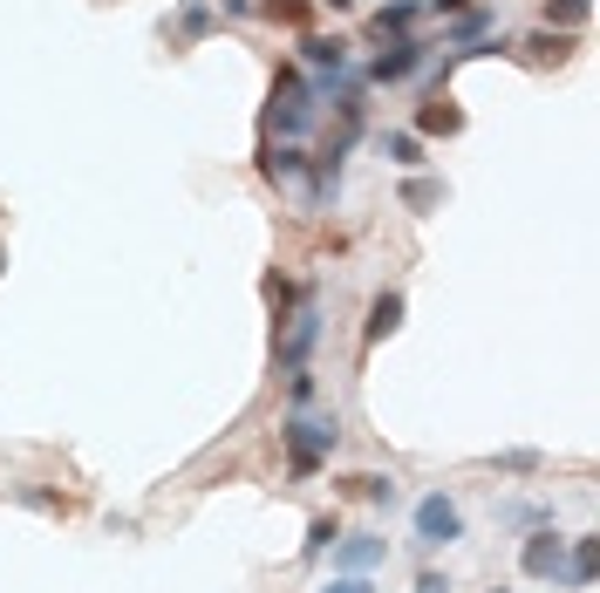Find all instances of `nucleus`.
Here are the masks:
<instances>
[{
	"label": "nucleus",
	"instance_id": "f257e3e1",
	"mask_svg": "<svg viewBox=\"0 0 600 593\" xmlns=\"http://www.w3.org/2000/svg\"><path fill=\"white\" fill-rule=\"evenodd\" d=\"M280 444H287V457H294V478H314V470H322V457H335L341 423H335V416H307V410H294L287 423H280Z\"/></svg>",
	"mask_w": 600,
	"mask_h": 593
},
{
	"label": "nucleus",
	"instance_id": "f03ea898",
	"mask_svg": "<svg viewBox=\"0 0 600 593\" xmlns=\"http://www.w3.org/2000/svg\"><path fill=\"white\" fill-rule=\"evenodd\" d=\"M314 103H322V96H314L307 75H301V68H280V75H273V109H266V124H273L280 137H307V130H314Z\"/></svg>",
	"mask_w": 600,
	"mask_h": 593
},
{
	"label": "nucleus",
	"instance_id": "7ed1b4c3",
	"mask_svg": "<svg viewBox=\"0 0 600 593\" xmlns=\"http://www.w3.org/2000/svg\"><path fill=\"white\" fill-rule=\"evenodd\" d=\"M457 539H464V511H457V498H451V491L417 498V546L436 552V546H457Z\"/></svg>",
	"mask_w": 600,
	"mask_h": 593
},
{
	"label": "nucleus",
	"instance_id": "20e7f679",
	"mask_svg": "<svg viewBox=\"0 0 600 593\" xmlns=\"http://www.w3.org/2000/svg\"><path fill=\"white\" fill-rule=\"evenodd\" d=\"M314 341H322V307H301V314H287L280 321V335H273V354H280V369H307V354H314Z\"/></svg>",
	"mask_w": 600,
	"mask_h": 593
},
{
	"label": "nucleus",
	"instance_id": "39448f33",
	"mask_svg": "<svg viewBox=\"0 0 600 593\" xmlns=\"http://www.w3.org/2000/svg\"><path fill=\"white\" fill-rule=\"evenodd\" d=\"M518 566H526L533 580H552V586H573L567 580V539H559L552 526H539L526 546H518Z\"/></svg>",
	"mask_w": 600,
	"mask_h": 593
},
{
	"label": "nucleus",
	"instance_id": "423d86ee",
	"mask_svg": "<svg viewBox=\"0 0 600 593\" xmlns=\"http://www.w3.org/2000/svg\"><path fill=\"white\" fill-rule=\"evenodd\" d=\"M430 62V49L423 42H410V34H389V49L369 62V83H410V75Z\"/></svg>",
	"mask_w": 600,
	"mask_h": 593
},
{
	"label": "nucleus",
	"instance_id": "0eeeda50",
	"mask_svg": "<svg viewBox=\"0 0 600 593\" xmlns=\"http://www.w3.org/2000/svg\"><path fill=\"white\" fill-rule=\"evenodd\" d=\"M389 560V539L382 532H348L335 539V573H376Z\"/></svg>",
	"mask_w": 600,
	"mask_h": 593
},
{
	"label": "nucleus",
	"instance_id": "6e6552de",
	"mask_svg": "<svg viewBox=\"0 0 600 593\" xmlns=\"http://www.w3.org/2000/svg\"><path fill=\"white\" fill-rule=\"evenodd\" d=\"M335 498H369V505H396V498H403V485H396L389 470H348V478H335Z\"/></svg>",
	"mask_w": 600,
	"mask_h": 593
},
{
	"label": "nucleus",
	"instance_id": "1a4fd4ad",
	"mask_svg": "<svg viewBox=\"0 0 600 593\" xmlns=\"http://www.w3.org/2000/svg\"><path fill=\"white\" fill-rule=\"evenodd\" d=\"M396 328H403V294H396V287H382L376 300H369V321H362V341L369 348H382Z\"/></svg>",
	"mask_w": 600,
	"mask_h": 593
},
{
	"label": "nucleus",
	"instance_id": "9d476101",
	"mask_svg": "<svg viewBox=\"0 0 600 593\" xmlns=\"http://www.w3.org/2000/svg\"><path fill=\"white\" fill-rule=\"evenodd\" d=\"M457 130H464V109H457L451 96L417 103V137H457Z\"/></svg>",
	"mask_w": 600,
	"mask_h": 593
},
{
	"label": "nucleus",
	"instance_id": "9b49d317",
	"mask_svg": "<svg viewBox=\"0 0 600 593\" xmlns=\"http://www.w3.org/2000/svg\"><path fill=\"white\" fill-rule=\"evenodd\" d=\"M301 62L322 68V75H341L348 68V42L341 34H301Z\"/></svg>",
	"mask_w": 600,
	"mask_h": 593
},
{
	"label": "nucleus",
	"instance_id": "f8f14e48",
	"mask_svg": "<svg viewBox=\"0 0 600 593\" xmlns=\"http://www.w3.org/2000/svg\"><path fill=\"white\" fill-rule=\"evenodd\" d=\"M485 28H492V14H485V8H464V14L451 21V34H444V49H457V55H471L477 42H485Z\"/></svg>",
	"mask_w": 600,
	"mask_h": 593
},
{
	"label": "nucleus",
	"instance_id": "ddd939ff",
	"mask_svg": "<svg viewBox=\"0 0 600 593\" xmlns=\"http://www.w3.org/2000/svg\"><path fill=\"white\" fill-rule=\"evenodd\" d=\"M382 157H389L396 171H417V165H423V137H417V130H389V137H382Z\"/></svg>",
	"mask_w": 600,
	"mask_h": 593
},
{
	"label": "nucleus",
	"instance_id": "4468645a",
	"mask_svg": "<svg viewBox=\"0 0 600 593\" xmlns=\"http://www.w3.org/2000/svg\"><path fill=\"white\" fill-rule=\"evenodd\" d=\"M253 14H266L273 28H307L314 0H253Z\"/></svg>",
	"mask_w": 600,
	"mask_h": 593
},
{
	"label": "nucleus",
	"instance_id": "2eb2a0df",
	"mask_svg": "<svg viewBox=\"0 0 600 593\" xmlns=\"http://www.w3.org/2000/svg\"><path fill=\"white\" fill-rule=\"evenodd\" d=\"M587 14H593V0H546V28H552V34L587 28Z\"/></svg>",
	"mask_w": 600,
	"mask_h": 593
},
{
	"label": "nucleus",
	"instance_id": "dca6fc26",
	"mask_svg": "<svg viewBox=\"0 0 600 593\" xmlns=\"http://www.w3.org/2000/svg\"><path fill=\"white\" fill-rule=\"evenodd\" d=\"M526 55H533V62H546V68H559V62L573 55V34H552V28H539L533 42H526Z\"/></svg>",
	"mask_w": 600,
	"mask_h": 593
},
{
	"label": "nucleus",
	"instance_id": "f3484780",
	"mask_svg": "<svg viewBox=\"0 0 600 593\" xmlns=\"http://www.w3.org/2000/svg\"><path fill=\"white\" fill-rule=\"evenodd\" d=\"M171 28L185 34V42H206V34H212L219 21H212V8H206V0H185V8H178V21H171Z\"/></svg>",
	"mask_w": 600,
	"mask_h": 593
},
{
	"label": "nucleus",
	"instance_id": "a211bd4d",
	"mask_svg": "<svg viewBox=\"0 0 600 593\" xmlns=\"http://www.w3.org/2000/svg\"><path fill=\"white\" fill-rule=\"evenodd\" d=\"M417 14H423L417 0H389V8L376 14V34H382V42H389V34H410V28H417Z\"/></svg>",
	"mask_w": 600,
	"mask_h": 593
},
{
	"label": "nucleus",
	"instance_id": "6ab92c4d",
	"mask_svg": "<svg viewBox=\"0 0 600 593\" xmlns=\"http://www.w3.org/2000/svg\"><path fill=\"white\" fill-rule=\"evenodd\" d=\"M14 498H21V505H34V511H55V519H69V511H75V498H69V491H42V485H14Z\"/></svg>",
	"mask_w": 600,
	"mask_h": 593
},
{
	"label": "nucleus",
	"instance_id": "aec40b11",
	"mask_svg": "<svg viewBox=\"0 0 600 593\" xmlns=\"http://www.w3.org/2000/svg\"><path fill=\"white\" fill-rule=\"evenodd\" d=\"M403 205H410V212L444 205V184H436V178H410V184H403Z\"/></svg>",
	"mask_w": 600,
	"mask_h": 593
},
{
	"label": "nucleus",
	"instance_id": "412c9836",
	"mask_svg": "<svg viewBox=\"0 0 600 593\" xmlns=\"http://www.w3.org/2000/svg\"><path fill=\"white\" fill-rule=\"evenodd\" d=\"M498 470H512V478H533V470H546V451H498Z\"/></svg>",
	"mask_w": 600,
	"mask_h": 593
},
{
	"label": "nucleus",
	"instance_id": "4be33fe9",
	"mask_svg": "<svg viewBox=\"0 0 600 593\" xmlns=\"http://www.w3.org/2000/svg\"><path fill=\"white\" fill-rule=\"evenodd\" d=\"M505 526H526V532H539V526H552V505H505Z\"/></svg>",
	"mask_w": 600,
	"mask_h": 593
},
{
	"label": "nucleus",
	"instance_id": "5701e85b",
	"mask_svg": "<svg viewBox=\"0 0 600 593\" xmlns=\"http://www.w3.org/2000/svg\"><path fill=\"white\" fill-rule=\"evenodd\" d=\"M335 539H341V526H335V519H314V526H307V546H301V552H307V560H322V552H328Z\"/></svg>",
	"mask_w": 600,
	"mask_h": 593
},
{
	"label": "nucleus",
	"instance_id": "b1692460",
	"mask_svg": "<svg viewBox=\"0 0 600 593\" xmlns=\"http://www.w3.org/2000/svg\"><path fill=\"white\" fill-rule=\"evenodd\" d=\"M287 395H294V410H307V403H314V375H307V369H287Z\"/></svg>",
	"mask_w": 600,
	"mask_h": 593
},
{
	"label": "nucleus",
	"instance_id": "393cba45",
	"mask_svg": "<svg viewBox=\"0 0 600 593\" xmlns=\"http://www.w3.org/2000/svg\"><path fill=\"white\" fill-rule=\"evenodd\" d=\"M322 593H376V586H369V573H335Z\"/></svg>",
	"mask_w": 600,
	"mask_h": 593
},
{
	"label": "nucleus",
	"instance_id": "a878e982",
	"mask_svg": "<svg viewBox=\"0 0 600 593\" xmlns=\"http://www.w3.org/2000/svg\"><path fill=\"white\" fill-rule=\"evenodd\" d=\"M417 593H457V586H451L444 573H423V580H417Z\"/></svg>",
	"mask_w": 600,
	"mask_h": 593
},
{
	"label": "nucleus",
	"instance_id": "bb28decb",
	"mask_svg": "<svg viewBox=\"0 0 600 593\" xmlns=\"http://www.w3.org/2000/svg\"><path fill=\"white\" fill-rule=\"evenodd\" d=\"M206 8H225V14H253V0H206Z\"/></svg>",
	"mask_w": 600,
	"mask_h": 593
},
{
	"label": "nucleus",
	"instance_id": "cd10ccee",
	"mask_svg": "<svg viewBox=\"0 0 600 593\" xmlns=\"http://www.w3.org/2000/svg\"><path fill=\"white\" fill-rule=\"evenodd\" d=\"M471 8V0H436V14H464Z\"/></svg>",
	"mask_w": 600,
	"mask_h": 593
},
{
	"label": "nucleus",
	"instance_id": "c85d7f7f",
	"mask_svg": "<svg viewBox=\"0 0 600 593\" xmlns=\"http://www.w3.org/2000/svg\"><path fill=\"white\" fill-rule=\"evenodd\" d=\"M322 8H335V14H348V8H355V0H322Z\"/></svg>",
	"mask_w": 600,
	"mask_h": 593
},
{
	"label": "nucleus",
	"instance_id": "c756f323",
	"mask_svg": "<svg viewBox=\"0 0 600 593\" xmlns=\"http://www.w3.org/2000/svg\"><path fill=\"white\" fill-rule=\"evenodd\" d=\"M498 593H505V586H498Z\"/></svg>",
	"mask_w": 600,
	"mask_h": 593
}]
</instances>
